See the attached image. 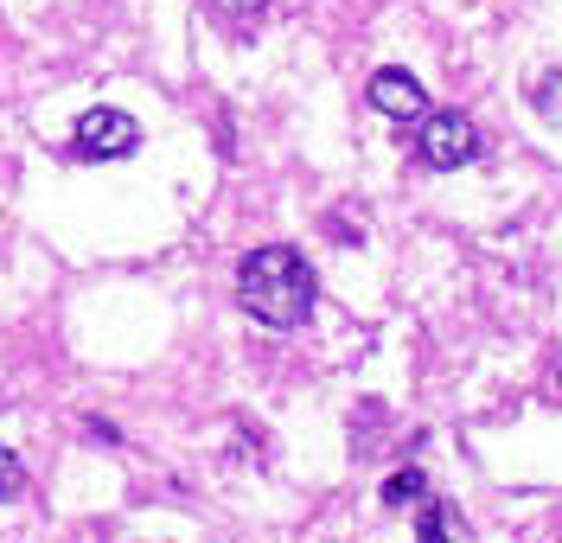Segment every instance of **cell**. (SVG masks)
Segmentation results:
<instances>
[{"label": "cell", "mask_w": 562, "mask_h": 543, "mask_svg": "<svg viewBox=\"0 0 562 543\" xmlns=\"http://www.w3.org/2000/svg\"><path fill=\"white\" fill-rule=\"evenodd\" d=\"M537 115H543V122H562V71H550L537 83Z\"/></svg>", "instance_id": "ba28073f"}, {"label": "cell", "mask_w": 562, "mask_h": 543, "mask_svg": "<svg viewBox=\"0 0 562 543\" xmlns=\"http://www.w3.org/2000/svg\"><path fill=\"white\" fill-rule=\"evenodd\" d=\"M428 499V479H422V467H403L384 479V506H422Z\"/></svg>", "instance_id": "5b68a950"}, {"label": "cell", "mask_w": 562, "mask_h": 543, "mask_svg": "<svg viewBox=\"0 0 562 543\" xmlns=\"http://www.w3.org/2000/svg\"><path fill=\"white\" fill-rule=\"evenodd\" d=\"M20 493H26V467H20V454H13V448H0V506H7V499H20Z\"/></svg>", "instance_id": "52a82bcc"}, {"label": "cell", "mask_w": 562, "mask_h": 543, "mask_svg": "<svg viewBox=\"0 0 562 543\" xmlns=\"http://www.w3.org/2000/svg\"><path fill=\"white\" fill-rule=\"evenodd\" d=\"M416 154H422V167L454 173L467 160H480V128H473L460 109H428V115H422V135H416Z\"/></svg>", "instance_id": "7a4b0ae2"}, {"label": "cell", "mask_w": 562, "mask_h": 543, "mask_svg": "<svg viewBox=\"0 0 562 543\" xmlns=\"http://www.w3.org/2000/svg\"><path fill=\"white\" fill-rule=\"evenodd\" d=\"M135 147H140V122L128 109H90L70 128V154L77 160H128Z\"/></svg>", "instance_id": "3957f363"}, {"label": "cell", "mask_w": 562, "mask_h": 543, "mask_svg": "<svg viewBox=\"0 0 562 543\" xmlns=\"http://www.w3.org/2000/svg\"><path fill=\"white\" fill-rule=\"evenodd\" d=\"M217 7H224V13H244V20H249V13H262L269 0H217Z\"/></svg>", "instance_id": "9c48e42d"}, {"label": "cell", "mask_w": 562, "mask_h": 543, "mask_svg": "<svg viewBox=\"0 0 562 543\" xmlns=\"http://www.w3.org/2000/svg\"><path fill=\"white\" fill-rule=\"evenodd\" d=\"M364 97H371V109L390 115V122H422V115H428V90H422L409 71H396V65H384V71L371 77Z\"/></svg>", "instance_id": "277c9868"}, {"label": "cell", "mask_w": 562, "mask_h": 543, "mask_svg": "<svg viewBox=\"0 0 562 543\" xmlns=\"http://www.w3.org/2000/svg\"><path fill=\"white\" fill-rule=\"evenodd\" d=\"M448 538H454V511L428 499V506H422V531H416V543H448Z\"/></svg>", "instance_id": "8992f818"}, {"label": "cell", "mask_w": 562, "mask_h": 543, "mask_svg": "<svg viewBox=\"0 0 562 543\" xmlns=\"http://www.w3.org/2000/svg\"><path fill=\"white\" fill-rule=\"evenodd\" d=\"M237 301H244L249 320L276 326V332H294V326H307V314H314L319 282H314V269H307L301 250L262 244V250H249L244 269H237Z\"/></svg>", "instance_id": "6da1fadb"}]
</instances>
